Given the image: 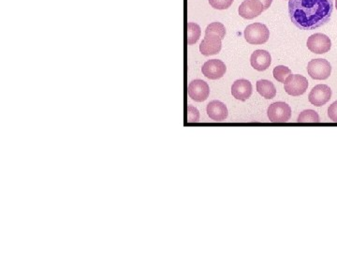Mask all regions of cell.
I'll return each mask as SVG.
<instances>
[{
    "label": "cell",
    "instance_id": "19",
    "mask_svg": "<svg viewBox=\"0 0 337 253\" xmlns=\"http://www.w3.org/2000/svg\"><path fill=\"white\" fill-rule=\"evenodd\" d=\"M273 74H274V77H275L276 81L285 82L287 77L291 74V70L286 66L280 65V66L275 67L274 71H273Z\"/></svg>",
    "mask_w": 337,
    "mask_h": 253
},
{
    "label": "cell",
    "instance_id": "14",
    "mask_svg": "<svg viewBox=\"0 0 337 253\" xmlns=\"http://www.w3.org/2000/svg\"><path fill=\"white\" fill-rule=\"evenodd\" d=\"M207 114L208 116L214 121L222 122L228 117V108L223 102L219 101H213L208 103L207 108Z\"/></svg>",
    "mask_w": 337,
    "mask_h": 253
},
{
    "label": "cell",
    "instance_id": "24",
    "mask_svg": "<svg viewBox=\"0 0 337 253\" xmlns=\"http://www.w3.org/2000/svg\"><path fill=\"white\" fill-rule=\"evenodd\" d=\"M335 8H336L337 10V0H335Z\"/></svg>",
    "mask_w": 337,
    "mask_h": 253
},
{
    "label": "cell",
    "instance_id": "21",
    "mask_svg": "<svg viewBox=\"0 0 337 253\" xmlns=\"http://www.w3.org/2000/svg\"><path fill=\"white\" fill-rule=\"evenodd\" d=\"M210 5L216 10H227L231 6L233 0H208Z\"/></svg>",
    "mask_w": 337,
    "mask_h": 253
},
{
    "label": "cell",
    "instance_id": "17",
    "mask_svg": "<svg viewBox=\"0 0 337 253\" xmlns=\"http://www.w3.org/2000/svg\"><path fill=\"white\" fill-rule=\"evenodd\" d=\"M297 121L299 123H318L319 116L314 110H305L300 114Z\"/></svg>",
    "mask_w": 337,
    "mask_h": 253
},
{
    "label": "cell",
    "instance_id": "23",
    "mask_svg": "<svg viewBox=\"0 0 337 253\" xmlns=\"http://www.w3.org/2000/svg\"><path fill=\"white\" fill-rule=\"evenodd\" d=\"M260 1L262 2V5H263V10L264 11L268 10L270 6H271V4H272V2H273V0H260Z\"/></svg>",
    "mask_w": 337,
    "mask_h": 253
},
{
    "label": "cell",
    "instance_id": "16",
    "mask_svg": "<svg viewBox=\"0 0 337 253\" xmlns=\"http://www.w3.org/2000/svg\"><path fill=\"white\" fill-rule=\"evenodd\" d=\"M200 25L195 23H187V43L188 45L196 44L200 37Z\"/></svg>",
    "mask_w": 337,
    "mask_h": 253
},
{
    "label": "cell",
    "instance_id": "11",
    "mask_svg": "<svg viewBox=\"0 0 337 253\" xmlns=\"http://www.w3.org/2000/svg\"><path fill=\"white\" fill-rule=\"evenodd\" d=\"M221 38L214 34H205L200 45V52L205 57L218 55L222 48Z\"/></svg>",
    "mask_w": 337,
    "mask_h": 253
},
{
    "label": "cell",
    "instance_id": "13",
    "mask_svg": "<svg viewBox=\"0 0 337 253\" xmlns=\"http://www.w3.org/2000/svg\"><path fill=\"white\" fill-rule=\"evenodd\" d=\"M272 62L270 53L265 50H256L250 57L251 66L258 71L267 70Z\"/></svg>",
    "mask_w": 337,
    "mask_h": 253
},
{
    "label": "cell",
    "instance_id": "15",
    "mask_svg": "<svg viewBox=\"0 0 337 253\" xmlns=\"http://www.w3.org/2000/svg\"><path fill=\"white\" fill-rule=\"evenodd\" d=\"M257 91L266 100H272L276 95L275 85L268 80H260L257 82Z\"/></svg>",
    "mask_w": 337,
    "mask_h": 253
},
{
    "label": "cell",
    "instance_id": "9",
    "mask_svg": "<svg viewBox=\"0 0 337 253\" xmlns=\"http://www.w3.org/2000/svg\"><path fill=\"white\" fill-rule=\"evenodd\" d=\"M226 65L219 59H211L206 61L202 66V74L211 80H218L222 78L226 73Z\"/></svg>",
    "mask_w": 337,
    "mask_h": 253
},
{
    "label": "cell",
    "instance_id": "10",
    "mask_svg": "<svg viewBox=\"0 0 337 253\" xmlns=\"http://www.w3.org/2000/svg\"><path fill=\"white\" fill-rule=\"evenodd\" d=\"M263 11V5L260 0H244L239 7L238 12L241 17L251 20L261 15Z\"/></svg>",
    "mask_w": 337,
    "mask_h": 253
},
{
    "label": "cell",
    "instance_id": "4",
    "mask_svg": "<svg viewBox=\"0 0 337 253\" xmlns=\"http://www.w3.org/2000/svg\"><path fill=\"white\" fill-rule=\"evenodd\" d=\"M308 81L305 76L290 74L284 82V89L288 95L298 97L306 93Z\"/></svg>",
    "mask_w": 337,
    "mask_h": 253
},
{
    "label": "cell",
    "instance_id": "1",
    "mask_svg": "<svg viewBox=\"0 0 337 253\" xmlns=\"http://www.w3.org/2000/svg\"><path fill=\"white\" fill-rule=\"evenodd\" d=\"M333 0H289L291 22L302 30H314L330 22Z\"/></svg>",
    "mask_w": 337,
    "mask_h": 253
},
{
    "label": "cell",
    "instance_id": "6",
    "mask_svg": "<svg viewBox=\"0 0 337 253\" xmlns=\"http://www.w3.org/2000/svg\"><path fill=\"white\" fill-rule=\"evenodd\" d=\"M307 48L310 52L317 55L328 53L331 47V39L322 33H317L311 35L307 39Z\"/></svg>",
    "mask_w": 337,
    "mask_h": 253
},
{
    "label": "cell",
    "instance_id": "20",
    "mask_svg": "<svg viewBox=\"0 0 337 253\" xmlns=\"http://www.w3.org/2000/svg\"><path fill=\"white\" fill-rule=\"evenodd\" d=\"M187 117L188 123H196L200 119V112L197 108L193 107L191 105H188L187 107Z\"/></svg>",
    "mask_w": 337,
    "mask_h": 253
},
{
    "label": "cell",
    "instance_id": "12",
    "mask_svg": "<svg viewBox=\"0 0 337 253\" xmlns=\"http://www.w3.org/2000/svg\"><path fill=\"white\" fill-rule=\"evenodd\" d=\"M231 94L239 101L248 100L252 95V85L245 79H240L232 83Z\"/></svg>",
    "mask_w": 337,
    "mask_h": 253
},
{
    "label": "cell",
    "instance_id": "2",
    "mask_svg": "<svg viewBox=\"0 0 337 253\" xmlns=\"http://www.w3.org/2000/svg\"><path fill=\"white\" fill-rule=\"evenodd\" d=\"M244 38L250 45H263L268 41L270 31L268 27L262 23H254L244 30Z\"/></svg>",
    "mask_w": 337,
    "mask_h": 253
},
{
    "label": "cell",
    "instance_id": "5",
    "mask_svg": "<svg viewBox=\"0 0 337 253\" xmlns=\"http://www.w3.org/2000/svg\"><path fill=\"white\" fill-rule=\"evenodd\" d=\"M267 114L269 119L273 123H286L290 119L291 108L287 103L278 101L269 106Z\"/></svg>",
    "mask_w": 337,
    "mask_h": 253
},
{
    "label": "cell",
    "instance_id": "7",
    "mask_svg": "<svg viewBox=\"0 0 337 253\" xmlns=\"http://www.w3.org/2000/svg\"><path fill=\"white\" fill-rule=\"evenodd\" d=\"M331 89L327 85H318L313 88L308 96V100L314 106L320 107L331 100Z\"/></svg>",
    "mask_w": 337,
    "mask_h": 253
},
{
    "label": "cell",
    "instance_id": "18",
    "mask_svg": "<svg viewBox=\"0 0 337 253\" xmlns=\"http://www.w3.org/2000/svg\"><path fill=\"white\" fill-rule=\"evenodd\" d=\"M205 34H214V35L219 36L221 39H223L226 35L225 25L219 22H214L206 27Z\"/></svg>",
    "mask_w": 337,
    "mask_h": 253
},
{
    "label": "cell",
    "instance_id": "3",
    "mask_svg": "<svg viewBox=\"0 0 337 253\" xmlns=\"http://www.w3.org/2000/svg\"><path fill=\"white\" fill-rule=\"evenodd\" d=\"M307 71L311 78L315 80H326L331 73V66L326 59H313L307 65Z\"/></svg>",
    "mask_w": 337,
    "mask_h": 253
},
{
    "label": "cell",
    "instance_id": "8",
    "mask_svg": "<svg viewBox=\"0 0 337 253\" xmlns=\"http://www.w3.org/2000/svg\"><path fill=\"white\" fill-rule=\"evenodd\" d=\"M187 92L189 98L197 102L206 101L210 94V89L207 82L202 80H194L189 82Z\"/></svg>",
    "mask_w": 337,
    "mask_h": 253
},
{
    "label": "cell",
    "instance_id": "22",
    "mask_svg": "<svg viewBox=\"0 0 337 253\" xmlns=\"http://www.w3.org/2000/svg\"><path fill=\"white\" fill-rule=\"evenodd\" d=\"M328 115L330 119L337 123V101H334L332 104L328 108Z\"/></svg>",
    "mask_w": 337,
    "mask_h": 253
}]
</instances>
